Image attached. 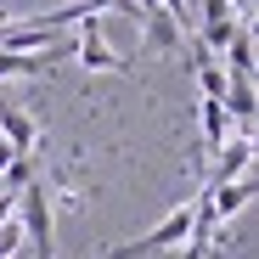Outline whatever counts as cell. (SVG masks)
<instances>
[{
	"mask_svg": "<svg viewBox=\"0 0 259 259\" xmlns=\"http://www.w3.org/2000/svg\"><path fill=\"white\" fill-rule=\"evenodd\" d=\"M73 62L84 68V73H130V62L102 39V23L96 17H84L79 23V39H73Z\"/></svg>",
	"mask_w": 259,
	"mask_h": 259,
	"instance_id": "obj_1",
	"label": "cell"
},
{
	"mask_svg": "<svg viewBox=\"0 0 259 259\" xmlns=\"http://www.w3.org/2000/svg\"><path fill=\"white\" fill-rule=\"evenodd\" d=\"M208 192V214H214V226H226V220H237V214L259 197V181H226V186H203Z\"/></svg>",
	"mask_w": 259,
	"mask_h": 259,
	"instance_id": "obj_2",
	"label": "cell"
},
{
	"mask_svg": "<svg viewBox=\"0 0 259 259\" xmlns=\"http://www.w3.org/2000/svg\"><path fill=\"white\" fill-rule=\"evenodd\" d=\"M197 130H203V152H220L226 141H231V113H226V102H197Z\"/></svg>",
	"mask_w": 259,
	"mask_h": 259,
	"instance_id": "obj_3",
	"label": "cell"
},
{
	"mask_svg": "<svg viewBox=\"0 0 259 259\" xmlns=\"http://www.w3.org/2000/svg\"><path fill=\"white\" fill-rule=\"evenodd\" d=\"M192 73H197V91L208 96V102H226V91H231V73L214 62V51H203V46H192Z\"/></svg>",
	"mask_w": 259,
	"mask_h": 259,
	"instance_id": "obj_4",
	"label": "cell"
},
{
	"mask_svg": "<svg viewBox=\"0 0 259 259\" xmlns=\"http://www.w3.org/2000/svg\"><path fill=\"white\" fill-rule=\"evenodd\" d=\"M0 136H6L17 152H34V141H39V136H34V118H28L23 107H12V102H0Z\"/></svg>",
	"mask_w": 259,
	"mask_h": 259,
	"instance_id": "obj_5",
	"label": "cell"
},
{
	"mask_svg": "<svg viewBox=\"0 0 259 259\" xmlns=\"http://www.w3.org/2000/svg\"><path fill=\"white\" fill-rule=\"evenodd\" d=\"M141 23H147V51H175V46H181V23L169 17L163 6H158V12H147Z\"/></svg>",
	"mask_w": 259,
	"mask_h": 259,
	"instance_id": "obj_6",
	"label": "cell"
},
{
	"mask_svg": "<svg viewBox=\"0 0 259 259\" xmlns=\"http://www.w3.org/2000/svg\"><path fill=\"white\" fill-rule=\"evenodd\" d=\"M23 242H28L23 220H6V226H0V259H17V253H23Z\"/></svg>",
	"mask_w": 259,
	"mask_h": 259,
	"instance_id": "obj_7",
	"label": "cell"
},
{
	"mask_svg": "<svg viewBox=\"0 0 259 259\" xmlns=\"http://www.w3.org/2000/svg\"><path fill=\"white\" fill-rule=\"evenodd\" d=\"M17 220V192H0V226Z\"/></svg>",
	"mask_w": 259,
	"mask_h": 259,
	"instance_id": "obj_8",
	"label": "cell"
},
{
	"mask_svg": "<svg viewBox=\"0 0 259 259\" xmlns=\"http://www.w3.org/2000/svg\"><path fill=\"white\" fill-rule=\"evenodd\" d=\"M242 28H248V34H253V46H259V12H253V17H248V23H242Z\"/></svg>",
	"mask_w": 259,
	"mask_h": 259,
	"instance_id": "obj_9",
	"label": "cell"
},
{
	"mask_svg": "<svg viewBox=\"0 0 259 259\" xmlns=\"http://www.w3.org/2000/svg\"><path fill=\"white\" fill-rule=\"evenodd\" d=\"M17 259H23V253H17Z\"/></svg>",
	"mask_w": 259,
	"mask_h": 259,
	"instance_id": "obj_10",
	"label": "cell"
}]
</instances>
